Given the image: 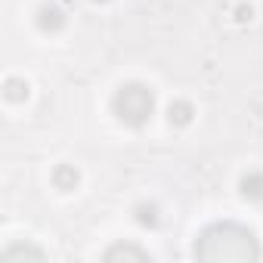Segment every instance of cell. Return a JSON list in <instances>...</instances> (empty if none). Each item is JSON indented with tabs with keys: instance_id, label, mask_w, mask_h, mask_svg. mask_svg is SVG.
Here are the masks:
<instances>
[{
	"instance_id": "1",
	"label": "cell",
	"mask_w": 263,
	"mask_h": 263,
	"mask_svg": "<svg viewBox=\"0 0 263 263\" xmlns=\"http://www.w3.org/2000/svg\"><path fill=\"white\" fill-rule=\"evenodd\" d=\"M195 257L208 263H248L260 260V245L248 226L238 223H214L195 241Z\"/></svg>"
},
{
	"instance_id": "2",
	"label": "cell",
	"mask_w": 263,
	"mask_h": 263,
	"mask_svg": "<svg viewBox=\"0 0 263 263\" xmlns=\"http://www.w3.org/2000/svg\"><path fill=\"white\" fill-rule=\"evenodd\" d=\"M111 111L127 127H143V124H149V118L155 111V93L140 81L121 84L118 93L111 96Z\"/></svg>"
},
{
	"instance_id": "3",
	"label": "cell",
	"mask_w": 263,
	"mask_h": 263,
	"mask_svg": "<svg viewBox=\"0 0 263 263\" xmlns=\"http://www.w3.org/2000/svg\"><path fill=\"white\" fill-rule=\"evenodd\" d=\"M37 28H41V31H50V34L62 31V28H65V13H62L56 4H44V7L37 10Z\"/></svg>"
},
{
	"instance_id": "4",
	"label": "cell",
	"mask_w": 263,
	"mask_h": 263,
	"mask_svg": "<svg viewBox=\"0 0 263 263\" xmlns=\"http://www.w3.org/2000/svg\"><path fill=\"white\" fill-rule=\"evenodd\" d=\"M105 260H108V263H115V260H137V263H146V260H152V254H149L146 248H140V245H115V248L105 251Z\"/></svg>"
},
{
	"instance_id": "5",
	"label": "cell",
	"mask_w": 263,
	"mask_h": 263,
	"mask_svg": "<svg viewBox=\"0 0 263 263\" xmlns=\"http://www.w3.org/2000/svg\"><path fill=\"white\" fill-rule=\"evenodd\" d=\"M47 254L34 245H10L4 254H0V260L4 263H16V260H44Z\"/></svg>"
},
{
	"instance_id": "6",
	"label": "cell",
	"mask_w": 263,
	"mask_h": 263,
	"mask_svg": "<svg viewBox=\"0 0 263 263\" xmlns=\"http://www.w3.org/2000/svg\"><path fill=\"white\" fill-rule=\"evenodd\" d=\"M78 183H81V174H78L74 164H59V167L53 171V186H56L59 192H71Z\"/></svg>"
},
{
	"instance_id": "7",
	"label": "cell",
	"mask_w": 263,
	"mask_h": 263,
	"mask_svg": "<svg viewBox=\"0 0 263 263\" xmlns=\"http://www.w3.org/2000/svg\"><path fill=\"white\" fill-rule=\"evenodd\" d=\"M192 115H195V108H192V102H186V99H174V102L167 105V121H171L174 127L192 124Z\"/></svg>"
},
{
	"instance_id": "8",
	"label": "cell",
	"mask_w": 263,
	"mask_h": 263,
	"mask_svg": "<svg viewBox=\"0 0 263 263\" xmlns=\"http://www.w3.org/2000/svg\"><path fill=\"white\" fill-rule=\"evenodd\" d=\"M238 186H241V195H245V198H251V201H263V174H260V171L245 174Z\"/></svg>"
},
{
	"instance_id": "9",
	"label": "cell",
	"mask_w": 263,
	"mask_h": 263,
	"mask_svg": "<svg viewBox=\"0 0 263 263\" xmlns=\"http://www.w3.org/2000/svg\"><path fill=\"white\" fill-rule=\"evenodd\" d=\"M4 96H7L10 102H22V99H28V84H25L22 78H7Z\"/></svg>"
},
{
	"instance_id": "10",
	"label": "cell",
	"mask_w": 263,
	"mask_h": 263,
	"mask_svg": "<svg viewBox=\"0 0 263 263\" xmlns=\"http://www.w3.org/2000/svg\"><path fill=\"white\" fill-rule=\"evenodd\" d=\"M134 220H137L140 226H149V229H152V226H158V208L143 201V204H137V211H134Z\"/></svg>"
},
{
	"instance_id": "11",
	"label": "cell",
	"mask_w": 263,
	"mask_h": 263,
	"mask_svg": "<svg viewBox=\"0 0 263 263\" xmlns=\"http://www.w3.org/2000/svg\"><path fill=\"white\" fill-rule=\"evenodd\" d=\"M245 19H251V7H238V22H245Z\"/></svg>"
},
{
	"instance_id": "12",
	"label": "cell",
	"mask_w": 263,
	"mask_h": 263,
	"mask_svg": "<svg viewBox=\"0 0 263 263\" xmlns=\"http://www.w3.org/2000/svg\"><path fill=\"white\" fill-rule=\"evenodd\" d=\"M93 4H108V0H93Z\"/></svg>"
}]
</instances>
